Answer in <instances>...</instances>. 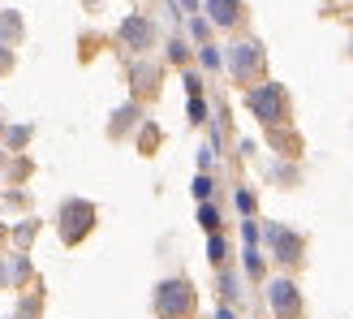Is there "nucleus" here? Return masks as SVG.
Segmentation results:
<instances>
[{"mask_svg": "<svg viewBox=\"0 0 353 319\" xmlns=\"http://www.w3.org/2000/svg\"><path fill=\"white\" fill-rule=\"evenodd\" d=\"M233 9H237V5H233V0H211V13H216V17H220V22H233V17H237Z\"/></svg>", "mask_w": 353, "mask_h": 319, "instance_id": "obj_1", "label": "nucleus"}]
</instances>
